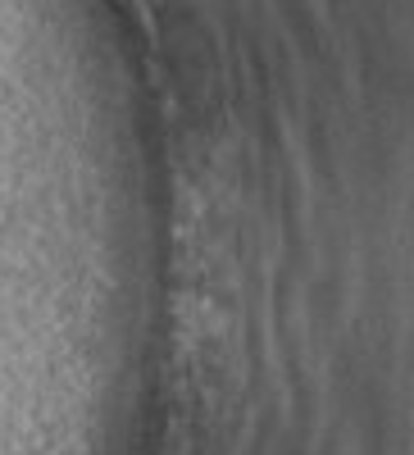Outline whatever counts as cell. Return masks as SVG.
<instances>
[{"label": "cell", "instance_id": "6da1fadb", "mask_svg": "<svg viewBox=\"0 0 414 455\" xmlns=\"http://www.w3.org/2000/svg\"><path fill=\"white\" fill-rule=\"evenodd\" d=\"M86 178H123V173H86ZM50 182H82V178H50Z\"/></svg>", "mask_w": 414, "mask_h": 455}]
</instances>
